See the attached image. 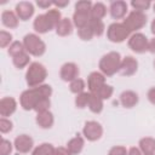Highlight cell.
Listing matches in <instances>:
<instances>
[{
  "label": "cell",
  "instance_id": "obj_1",
  "mask_svg": "<svg viewBox=\"0 0 155 155\" xmlns=\"http://www.w3.org/2000/svg\"><path fill=\"white\" fill-rule=\"evenodd\" d=\"M52 94V87L47 84H42L36 87H30L22 92L19 97L21 107L24 110H33L35 104L45 97H51Z\"/></svg>",
  "mask_w": 155,
  "mask_h": 155
},
{
  "label": "cell",
  "instance_id": "obj_2",
  "mask_svg": "<svg viewBox=\"0 0 155 155\" xmlns=\"http://www.w3.org/2000/svg\"><path fill=\"white\" fill-rule=\"evenodd\" d=\"M121 56L116 51H110L105 53L98 63L99 70L104 76H113L117 71H120V65H121Z\"/></svg>",
  "mask_w": 155,
  "mask_h": 155
},
{
  "label": "cell",
  "instance_id": "obj_3",
  "mask_svg": "<svg viewBox=\"0 0 155 155\" xmlns=\"http://www.w3.org/2000/svg\"><path fill=\"white\" fill-rule=\"evenodd\" d=\"M47 78V70L44 64L39 62H33L29 64L25 71V82L29 87H36L44 84Z\"/></svg>",
  "mask_w": 155,
  "mask_h": 155
},
{
  "label": "cell",
  "instance_id": "obj_4",
  "mask_svg": "<svg viewBox=\"0 0 155 155\" xmlns=\"http://www.w3.org/2000/svg\"><path fill=\"white\" fill-rule=\"evenodd\" d=\"M23 45L25 51L35 57H40L46 52V44L36 34H27L23 38Z\"/></svg>",
  "mask_w": 155,
  "mask_h": 155
},
{
  "label": "cell",
  "instance_id": "obj_5",
  "mask_svg": "<svg viewBox=\"0 0 155 155\" xmlns=\"http://www.w3.org/2000/svg\"><path fill=\"white\" fill-rule=\"evenodd\" d=\"M131 35H132V33L126 28V25L124 23H119V22L111 23L107 29L108 40L111 41V42H115V44L124 42Z\"/></svg>",
  "mask_w": 155,
  "mask_h": 155
},
{
  "label": "cell",
  "instance_id": "obj_6",
  "mask_svg": "<svg viewBox=\"0 0 155 155\" xmlns=\"http://www.w3.org/2000/svg\"><path fill=\"white\" fill-rule=\"evenodd\" d=\"M131 33H138L147 24V15L139 11H131L122 22Z\"/></svg>",
  "mask_w": 155,
  "mask_h": 155
},
{
  "label": "cell",
  "instance_id": "obj_7",
  "mask_svg": "<svg viewBox=\"0 0 155 155\" xmlns=\"http://www.w3.org/2000/svg\"><path fill=\"white\" fill-rule=\"evenodd\" d=\"M128 47L136 53H144L148 51L149 40L142 33H133L128 38Z\"/></svg>",
  "mask_w": 155,
  "mask_h": 155
},
{
  "label": "cell",
  "instance_id": "obj_8",
  "mask_svg": "<svg viewBox=\"0 0 155 155\" xmlns=\"http://www.w3.org/2000/svg\"><path fill=\"white\" fill-rule=\"evenodd\" d=\"M84 137L90 142L98 140L103 134V127L97 121H87L82 128Z\"/></svg>",
  "mask_w": 155,
  "mask_h": 155
},
{
  "label": "cell",
  "instance_id": "obj_9",
  "mask_svg": "<svg viewBox=\"0 0 155 155\" xmlns=\"http://www.w3.org/2000/svg\"><path fill=\"white\" fill-rule=\"evenodd\" d=\"M79 67L73 63V62H67L64 63L62 67H61V70H59V76L63 81L65 82H71L73 80L78 79L79 78Z\"/></svg>",
  "mask_w": 155,
  "mask_h": 155
},
{
  "label": "cell",
  "instance_id": "obj_10",
  "mask_svg": "<svg viewBox=\"0 0 155 155\" xmlns=\"http://www.w3.org/2000/svg\"><path fill=\"white\" fill-rule=\"evenodd\" d=\"M105 84V76L101 71H92L87 78V87L90 93H97Z\"/></svg>",
  "mask_w": 155,
  "mask_h": 155
},
{
  "label": "cell",
  "instance_id": "obj_11",
  "mask_svg": "<svg viewBox=\"0 0 155 155\" xmlns=\"http://www.w3.org/2000/svg\"><path fill=\"white\" fill-rule=\"evenodd\" d=\"M138 70V61L132 56H126L121 61L120 65V74L124 76H132Z\"/></svg>",
  "mask_w": 155,
  "mask_h": 155
},
{
  "label": "cell",
  "instance_id": "obj_12",
  "mask_svg": "<svg viewBox=\"0 0 155 155\" xmlns=\"http://www.w3.org/2000/svg\"><path fill=\"white\" fill-rule=\"evenodd\" d=\"M33 145H34V140L28 134H19V136H17L15 138V142H13L15 149L18 153H22V154L29 153L33 149Z\"/></svg>",
  "mask_w": 155,
  "mask_h": 155
},
{
  "label": "cell",
  "instance_id": "obj_13",
  "mask_svg": "<svg viewBox=\"0 0 155 155\" xmlns=\"http://www.w3.org/2000/svg\"><path fill=\"white\" fill-rule=\"evenodd\" d=\"M34 11V5L29 1H19L15 7V12L18 16L19 21H28L33 17Z\"/></svg>",
  "mask_w": 155,
  "mask_h": 155
},
{
  "label": "cell",
  "instance_id": "obj_14",
  "mask_svg": "<svg viewBox=\"0 0 155 155\" xmlns=\"http://www.w3.org/2000/svg\"><path fill=\"white\" fill-rule=\"evenodd\" d=\"M17 109V102L13 97H4L0 101V115L1 117L11 116Z\"/></svg>",
  "mask_w": 155,
  "mask_h": 155
},
{
  "label": "cell",
  "instance_id": "obj_15",
  "mask_svg": "<svg viewBox=\"0 0 155 155\" xmlns=\"http://www.w3.org/2000/svg\"><path fill=\"white\" fill-rule=\"evenodd\" d=\"M127 8H128V5L122 1V0H116V1H113L109 6V12H110V16L114 18V19H121L126 16L127 13Z\"/></svg>",
  "mask_w": 155,
  "mask_h": 155
},
{
  "label": "cell",
  "instance_id": "obj_16",
  "mask_svg": "<svg viewBox=\"0 0 155 155\" xmlns=\"http://www.w3.org/2000/svg\"><path fill=\"white\" fill-rule=\"evenodd\" d=\"M33 27H34V30L39 34H46L48 33L50 30L54 29V27L51 24V22L47 19V17L44 15H39L35 17L34 22H33Z\"/></svg>",
  "mask_w": 155,
  "mask_h": 155
},
{
  "label": "cell",
  "instance_id": "obj_17",
  "mask_svg": "<svg viewBox=\"0 0 155 155\" xmlns=\"http://www.w3.org/2000/svg\"><path fill=\"white\" fill-rule=\"evenodd\" d=\"M138 101H139V97H138V94L134 91L127 90V91H124L120 94V104L124 108L131 109V108H133V107L137 105Z\"/></svg>",
  "mask_w": 155,
  "mask_h": 155
},
{
  "label": "cell",
  "instance_id": "obj_18",
  "mask_svg": "<svg viewBox=\"0 0 155 155\" xmlns=\"http://www.w3.org/2000/svg\"><path fill=\"white\" fill-rule=\"evenodd\" d=\"M35 121H36V124H38V126H39L40 128L47 130V128H51V127L53 126L54 117H53V114H52L50 110H47V111L36 114Z\"/></svg>",
  "mask_w": 155,
  "mask_h": 155
},
{
  "label": "cell",
  "instance_id": "obj_19",
  "mask_svg": "<svg viewBox=\"0 0 155 155\" xmlns=\"http://www.w3.org/2000/svg\"><path fill=\"white\" fill-rule=\"evenodd\" d=\"M18 16L16 15V12L10 11V10H5L1 13V23L10 29H15L18 27Z\"/></svg>",
  "mask_w": 155,
  "mask_h": 155
},
{
  "label": "cell",
  "instance_id": "obj_20",
  "mask_svg": "<svg viewBox=\"0 0 155 155\" xmlns=\"http://www.w3.org/2000/svg\"><path fill=\"white\" fill-rule=\"evenodd\" d=\"M84 145H85V140L84 138L80 136V134H76L75 137H73L71 139L68 140L67 143V149L69 150V153L71 155H78L84 149Z\"/></svg>",
  "mask_w": 155,
  "mask_h": 155
},
{
  "label": "cell",
  "instance_id": "obj_21",
  "mask_svg": "<svg viewBox=\"0 0 155 155\" xmlns=\"http://www.w3.org/2000/svg\"><path fill=\"white\" fill-rule=\"evenodd\" d=\"M73 21L69 18H62V21L56 27V34L59 36H68L73 33Z\"/></svg>",
  "mask_w": 155,
  "mask_h": 155
},
{
  "label": "cell",
  "instance_id": "obj_22",
  "mask_svg": "<svg viewBox=\"0 0 155 155\" xmlns=\"http://www.w3.org/2000/svg\"><path fill=\"white\" fill-rule=\"evenodd\" d=\"M90 21H91V15H88V13L74 12V15H73V24L78 29L87 27L90 24Z\"/></svg>",
  "mask_w": 155,
  "mask_h": 155
},
{
  "label": "cell",
  "instance_id": "obj_23",
  "mask_svg": "<svg viewBox=\"0 0 155 155\" xmlns=\"http://www.w3.org/2000/svg\"><path fill=\"white\" fill-rule=\"evenodd\" d=\"M139 149L143 154H154L155 153V138L144 137L139 139Z\"/></svg>",
  "mask_w": 155,
  "mask_h": 155
},
{
  "label": "cell",
  "instance_id": "obj_24",
  "mask_svg": "<svg viewBox=\"0 0 155 155\" xmlns=\"http://www.w3.org/2000/svg\"><path fill=\"white\" fill-rule=\"evenodd\" d=\"M88 109L93 113V114H99V113H102V110H103V99L102 98H99L97 94H93V93H91V96H90V101H88Z\"/></svg>",
  "mask_w": 155,
  "mask_h": 155
},
{
  "label": "cell",
  "instance_id": "obj_25",
  "mask_svg": "<svg viewBox=\"0 0 155 155\" xmlns=\"http://www.w3.org/2000/svg\"><path fill=\"white\" fill-rule=\"evenodd\" d=\"M90 15L92 19H103L107 15V6L103 2H94L92 5Z\"/></svg>",
  "mask_w": 155,
  "mask_h": 155
},
{
  "label": "cell",
  "instance_id": "obj_26",
  "mask_svg": "<svg viewBox=\"0 0 155 155\" xmlns=\"http://www.w3.org/2000/svg\"><path fill=\"white\" fill-rule=\"evenodd\" d=\"M56 148L51 143H41L33 151L31 155H54Z\"/></svg>",
  "mask_w": 155,
  "mask_h": 155
},
{
  "label": "cell",
  "instance_id": "obj_27",
  "mask_svg": "<svg viewBox=\"0 0 155 155\" xmlns=\"http://www.w3.org/2000/svg\"><path fill=\"white\" fill-rule=\"evenodd\" d=\"M12 63H13V65H15L16 68L23 69V68H25V67L30 63V54L25 51V52L18 54V56L13 57V58H12Z\"/></svg>",
  "mask_w": 155,
  "mask_h": 155
},
{
  "label": "cell",
  "instance_id": "obj_28",
  "mask_svg": "<svg viewBox=\"0 0 155 155\" xmlns=\"http://www.w3.org/2000/svg\"><path fill=\"white\" fill-rule=\"evenodd\" d=\"M45 16L47 17V19L51 22V24L54 27V29H56V27L58 25V23L62 21V15H61V11L58 10V8H50V10H47V12L45 13Z\"/></svg>",
  "mask_w": 155,
  "mask_h": 155
},
{
  "label": "cell",
  "instance_id": "obj_29",
  "mask_svg": "<svg viewBox=\"0 0 155 155\" xmlns=\"http://www.w3.org/2000/svg\"><path fill=\"white\" fill-rule=\"evenodd\" d=\"M88 25L92 29L94 36H102L104 34V31H105V25H104V23H103L102 19H92L91 18Z\"/></svg>",
  "mask_w": 155,
  "mask_h": 155
},
{
  "label": "cell",
  "instance_id": "obj_30",
  "mask_svg": "<svg viewBox=\"0 0 155 155\" xmlns=\"http://www.w3.org/2000/svg\"><path fill=\"white\" fill-rule=\"evenodd\" d=\"M85 88H86V82L85 80L78 78L75 80H73L70 84H69V90L71 93H75V94H79V93H82L85 92Z\"/></svg>",
  "mask_w": 155,
  "mask_h": 155
},
{
  "label": "cell",
  "instance_id": "obj_31",
  "mask_svg": "<svg viewBox=\"0 0 155 155\" xmlns=\"http://www.w3.org/2000/svg\"><path fill=\"white\" fill-rule=\"evenodd\" d=\"M23 52H25V48H24L23 42H21V41H13L8 46V48H7V53L12 58L16 57V56H18V54H21V53H23Z\"/></svg>",
  "mask_w": 155,
  "mask_h": 155
},
{
  "label": "cell",
  "instance_id": "obj_32",
  "mask_svg": "<svg viewBox=\"0 0 155 155\" xmlns=\"http://www.w3.org/2000/svg\"><path fill=\"white\" fill-rule=\"evenodd\" d=\"M90 96H91L90 92H82V93L76 94V97H75V105H76V108H79V109L86 108L88 105Z\"/></svg>",
  "mask_w": 155,
  "mask_h": 155
},
{
  "label": "cell",
  "instance_id": "obj_33",
  "mask_svg": "<svg viewBox=\"0 0 155 155\" xmlns=\"http://www.w3.org/2000/svg\"><path fill=\"white\" fill-rule=\"evenodd\" d=\"M92 2L90 0H80L75 4V12H81V13H91L92 8Z\"/></svg>",
  "mask_w": 155,
  "mask_h": 155
},
{
  "label": "cell",
  "instance_id": "obj_34",
  "mask_svg": "<svg viewBox=\"0 0 155 155\" xmlns=\"http://www.w3.org/2000/svg\"><path fill=\"white\" fill-rule=\"evenodd\" d=\"M131 6L133 7V11L144 12L151 6V2L149 0H132L131 1Z\"/></svg>",
  "mask_w": 155,
  "mask_h": 155
},
{
  "label": "cell",
  "instance_id": "obj_35",
  "mask_svg": "<svg viewBox=\"0 0 155 155\" xmlns=\"http://www.w3.org/2000/svg\"><path fill=\"white\" fill-rule=\"evenodd\" d=\"M50 107H51V101H50V97H45V98H41L34 107L33 110L36 111V114L39 113H44V111H47L50 110Z\"/></svg>",
  "mask_w": 155,
  "mask_h": 155
},
{
  "label": "cell",
  "instance_id": "obj_36",
  "mask_svg": "<svg viewBox=\"0 0 155 155\" xmlns=\"http://www.w3.org/2000/svg\"><path fill=\"white\" fill-rule=\"evenodd\" d=\"M113 92H114V88H113V86H110V85H108V84H105L97 93H93V94H97L99 98H102L103 101H105V99H109L111 96H113Z\"/></svg>",
  "mask_w": 155,
  "mask_h": 155
},
{
  "label": "cell",
  "instance_id": "obj_37",
  "mask_svg": "<svg viewBox=\"0 0 155 155\" xmlns=\"http://www.w3.org/2000/svg\"><path fill=\"white\" fill-rule=\"evenodd\" d=\"M12 34L6 31V30H1L0 31V47L5 48L7 46H10L12 44Z\"/></svg>",
  "mask_w": 155,
  "mask_h": 155
},
{
  "label": "cell",
  "instance_id": "obj_38",
  "mask_svg": "<svg viewBox=\"0 0 155 155\" xmlns=\"http://www.w3.org/2000/svg\"><path fill=\"white\" fill-rule=\"evenodd\" d=\"M78 35L84 41H90L94 36V34H93L92 29L90 28V25H87L85 28H81V29H78Z\"/></svg>",
  "mask_w": 155,
  "mask_h": 155
},
{
  "label": "cell",
  "instance_id": "obj_39",
  "mask_svg": "<svg viewBox=\"0 0 155 155\" xmlns=\"http://www.w3.org/2000/svg\"><path fill=\"white\" fill-rule=\"evenodd\" d=\"M12 148H13L12 143L10 140L2 138L0 142V155H10L12 151Z\"/></svg>",
  "mask_w": 155,
  "mask_h": 155
},
{
  "label": "cell",
  "instance_id": "obj_40",
  "mask_svg": "<svg viewBox=\"0 0 155 155\" xmlns=\"http://www.w3.org/2000/svg\"><path fill=\"white\" fill-rule=\"evenodd\" d=\"M12 128H13V124L11 120H8L7 117L0 119V132L1 133H8L10 131H12Z\"/></svg>",
  "mask_w": 155,
  "mask_h": 155
},
{
  "label": "cell",
  "instance_id": "obj_41",
  "mask_svg": "<svg viewBox=\"0 0 155 155\" xmlns=\"http://www.w3.org/2000/svg\"><path fill=\"white\" fill-rule=\"evenodd\" d=\"M128 150L126 149V147L124 145H115L113 148H110V150L108 151V155H127Z\"/></svg>",
  "mask_w": 155,
  "mask_h": 155
},
{
  "label": "cell",
  "instance_id": "obj_42",
  "mask_svg": "<svg viewBox=\"0 0 155 155\" xmlns=\"http://www.w3.org/2000/svg\"><path fill=\"white\" fill-rule=\"evenodd\" d=\"M147 98H148V101H149L153 105H155V87H151V88L148 90V92H147Z\"/></svg>",
  "mask_w": 155,
  "mask_h": 155
},
{
  "label": "cell",
  "instance_id": "obj_43",
  "mask_svg": "<svg viewBox=\"0 0 155 155\" xmlns=\"http://www.w3.org/2000/svg\"><path fill=\"white\" fill-rule=\"evenodd\" d=\"M54 155H71V154L69 153L67 147H58V148H56Z\"/></svg>",
  "mask_w": 155,
  "mask_h": 155
},
{
  "label": "cell",
  "instance_id": "obj_44",
  "mask_svg": "<svg viewBox=\"0 0 155 155\" xmlns=\"http://www.w3.org/2000/svg\"><path fill=\"white\" fill-rule=\"evenodd\" d=\"M36 5L39 7H41V8H48L50 10V7L52 6V2L51 1H41V0H38L36 1Z\"/></svg>",
  "mask_w": 155,
  "mask_h": 155
},
{
  "label": "cell",
  "instance_id": "obj_45",
  "mask_svg": "<svg viewBox=\"0 0 155 155\" xmlns=\"http://www.w3.org/2000/svg\"><path fill=\"white\" fill-rule=\"evenodd\" d=\"M52 5L56 7V8H62V7H65V6H68L69 5V0H67V1H52Z\"/></svg>",
  "mask_w": 155,
  "mask_h": 155
},
{
  "label": "cell",
  "instance_id": "obj_46",
  "mask_svg": "<svg viewBox=\"0 0 155 155\" xmlns=\"http://www.w3.org/2000/svg\"><path fill=\"white\" fill-rule=\"evenodd\" d=\"M127 155H143V153L140 151V149H139V148L132 147V148H130V149H128Z\"/></svg>",
  "mask_w": 155,
  "mask_h": 155
},
{
  "label": "cell",
  "instance_id": "obj_47",
  "mask_svg": "<svg viewBox=\"0 0 155 155\" xmlns=\"http://www.w3.org/2000/svg\"><path fill=\"white\" fill-rule=\"evenodd\" d=\"M148 51L153 54H155V36L153 39L149 40V45H148Z\"/></svg>",
  "mask_w": 155,
  "mask_h": 155
},
{
  "label": "cell",
  "instance_id": "obj_48",
  "mask_svg": "<svg viewBox=\"0 0 155 155\" xmlns=\"http://www.w3.org/2000/svg\"><path fill=\"white\" fill-rule=\"evenodd\" d=\"M150 30H151V33L155 35V18L153 19V22H151V25H150Z\"/></svg>",
  "mask_w": 155,
  "mask_h": 155
},
{
  "label": "cell",
  "instance_id": "obj_49",
  "mask_svg": "<svg viewBox=\"0 0 155 155\" xmlns=\"http://www.w3.org/2000/svg\"><path fill=\"white\" fill-rule=\"evenodd\" d=\"M143 155H155V153L154 154H143Z\"/></svg>",
  "mask_w": 155,
  "mask_h": 155
},
{
  "label": "cell",
  "instance_id": "obj_50",
  "mask_svg": "<svg viewBox=\"0 0 155 155\" xmlns=\"http://www.w3.org/2000/svg\"><path fill=\"white\" fill-rule=\"evenodd\" d=\"M154 12H155V4H154Z\"/></svg>",
  "mask_w": 155,
  "mask_h": 155
},
{
  "label": "cell",
  "instance_id": "obj_51",
  "mask_svg": "<svg viewBox=\"0 0 155 155\" xmlns=\"http://www.w3.org/2000/svg\"><path fill=\"white\" fill-rule=\"evenodd\" d=\"M154 68H155V61H154Z\"/></svg>",
  "mask_w": 155,
  "mask_h": 155
}]
</instances>
